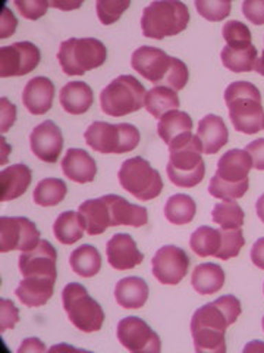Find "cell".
<instances>
[{
	"instance_id": "obj_42",
	"label": "cell",
	"mask_w": 264,
	"mask_h": 353,
	"mask_svg": "<svg viewBox=\"0 0 264 353\" xmlns=\"http://www.w3.org/2000/svg\"><path fill=\"white\" fill-rule=\"evenodd\" d=\"M14 3L22 17L32 21L46 15L47 8L50 6V2H46V0H15Z\"/></svg>"
},
{
	"instance_id": "obj_25",
	"label": "cell",
	"mask_w": 264,
	"mask_h": 353,
	"mask_svg": "<svg viewBox=\"0 0 264 353\" xmlns=\"http://www.w3.org/2000/svg\"><path fill=\"white\" fill-rule=\"evenodd\" d=\"M59 101L65 112L71 115H82L93 106L94 94L91 87L87 83L69 81L62 87Z\"/></svg>"
},
{
	"instance_id": "obj_13",
	"label": "cell",
	"mask_w": 264,
	"mask_h": 353,
	"mask_svg": "<svg viewBox=\"0 0 264 353\" xmlns=\"http://www.w3.org/2000/svg\"><path fill=\"white\" fill-rule=\"evenodd\" d=\"M116 337L119 343L132 353H159L162 350L160 337L138 316H126L120 319L116 328Z\"/></svg>"
},
{
	"instance_id": "obj_15",
	"label": "cell",
	"mask_w": 264,
	"mask_h": 353,
	"mask_svg": "<svg viewBox=\"0 0 264 353\" xmlns=\"http://www.w3.org/2000/svg\"><path fill=\"white\" fill-rule=\"evenodd\" d=\"M190 258L186 252L176 246H163L151 259L153 275L160 284L176 285L188 274Z\"/></svg>"
},
{
	"instance_id": "obj_31",
	"label": "cell",
	"mask_w": 264,
	"mask_h": 353,
	"mask_svg": "<svg viewBox=\"0 0 264 353\" xmlns=\"http://www.w3.org/2000/svg\"><path fill=\"white\" fill-rule=\"evenodd\" d=\"M220 59L225 68L232 72H250L257 65V49L254 44L244 48H229L225 46L220 53Z\"/></svg>"
},
{
	"instance_id": "obj_35",
	"label": "cell",
	"mask_w": 264,
	"mask_h": 353,
	"mask_svg": "<svg viewBox=\"0 0 264 353\" xmlns=\"http://www.w3.org/2000/svg\"><path fill=\"white\" fill-rule=\"evenodd\" d=\"M190 246L195 255L200 258L216 256V253L222 246V233H220V230L213 227L203 225L191 234Z\"/></svg>"
},
{
	"instance_id": "obj_11",
	"label": "cell",
	"mask_w": 264,
	"mask_h": 353,
	"mask_svg": "<svg viewBox=\"0 0 264 353\" xmlns=\"http://www.w3.org/2000/svg\"><path fill=\"white\" fill-rule=\"evenodd\" d=\"M118 179L124 190L142 202L153 201L163 190V180L159 171L141 157L126 159L120 165Z\"/></svg>"
},
{
	"instance_id": "obj_9",
	"label": "cell",
	"mask_w": 264,
	"mask_h": 353,
	"mask_svg": "<svg viewBox=\"0 0 264 353\" xmlns=\"http://www.w3.org/2000/svg\"><path fill=\"white\" fill-rule=\"evenodd\" d=\"M88 146L98 153H128L134 150L141 139L140 131L132 124H109L104 121H94L84 132Z\"/></svg>"
},
{
	"instance_id": "obj_46",
	"label": "cell",
	"mask_w": 264,
	"mask_h": 353,
	"mask_svg": "<svg viewBox=\"0 0 264 353\" xmlns=\"http://www.w3.org/2000/svg\"><path fill=\"white\" fill-rule=\"evenodd\" d=\"M245 150L254 162V168L258 171H264V139H257L247 145Z\"/></svg>"
},
{
	"instance_id": "obj_2",
	"label": "cell",
	"mask_w": 264,
	"mask_h": 353,
	"mask_svg": "<svg viewBox=\"0 0 264 353\" xmlns=\"http://www.w3.org/2000/svg\"><path fill=\"white\" fill-rule=\"evenodd\" d=\"M131 66L154 85H166L175 92L182 90L190 79L188 68L181 59L153 46H141L132 53Z\"/></svg>"
},
{
	"instance_id": "obj_51",
	"label": "cell",
	"mask_w": 264,
	"mask_h": 353,
	"mask_svg": "<svg viewBox=\"0 0 264 353\" xmlns=\"http://www.w3.org/2000/svg\"><path fill=\"white\" fill-rule=\"evenodd\" d=\"M256 211H257L258 218L261 219V223H264V194H261L258 197V201L256 203Z\"/></svg>"
},
{
	"instance_id": "obj_29",
	"label": "cell",
	"mask_w": 264,
	"mask_h": 353,
	"mask_svg": "<svg viewBox=\"0 0 264 353\" xmlns=\"http://www.w3.org/2000/svg\"><path fill=\"white\" fill-rule=\"evenodd\" d=\"M191 284L198 294H214L222 289L225 284V272L217 263H201L195 267L191 277Z\"/></svg>"
},
{
	"instance_id": "obj_41",
	"label": "cell",
	"mask_w": 264,
	"mask_h": 353,
	"mask_svg": "<svg viewBox=\"0 0 264 353\" xmlns=\"http://www.w3.org/2000/svg\"><path fill=\"white\" fill-rule=\"evenodd\" d=\"M131 6V2H119V0H97L96 10L97 17L103 26H110L116 22L125 10Z\"/></svg>"
},
{
	"instance_id": "obj_39",
	"label": "cell",
	"mask_w": 264,
	"mask_h": 353,
	"mask_svg": "<svg viewBox=\"0 0 264 353\" xmlns=\"http://www.w3.org/2000/svg\"><path fill=\"white\" fill-rule=\"evenodd\" d=\"M222 36L226 41V46L229 48H244L250 46L251 43V31L244 24V22L239 21H228L222 28Z\"/></svg>"
},
{
	"instance_id": "obj_48",
	"label": "cell",
	"mask_w": 264,
	"mask_h": 353,
	"mask_svg": "<svg viewBox=\"0 0 264 353\" xmlns=\"http://www.w3.org/2000/svg\"><path fill=\"white\" fill-rule=\"evenodd\" d=\"M250 256H251L252 263H254L257 268L264 270V237L258 239V240L254 243V246L251 248Z\"/></svg>"
},
{
	"instance_id": "obj_1",
	"label": "cell",
	"mask_w": 264,
	"mask_h": 353,
	"mask_svg": "<svg viewBox=\"0 0 264 353\" xmlns=\"http://www.w3.org/2000/svg\"><path fill=\"white\" fill-rule=\"evenodd\" d=\"M241 302L234 294L219 297L217 301L198 307L191 319L194 349L198 353H225V334L229 325L241 315Z\"/></svg>"
},
{
	"instance_id": "obj_44",
	"label": "cell",
	"mask_w": 264,
	"mask_h": 353,
	"mask_svg": "<svg viewBox=\"0 0 264 353\" xmlns=\"http://www.w3.org/2000/svg\"><path fill=\"white\" fill-rule=\"evenodd\" d=\"M244 17L254 26L264 24V0H245L242 3Z\"/></svg>"
},
{
	"instance_id": "obj_50",
	"label": "cell",
	"mask_w": 264,
	"mask_h": 353,
	"mask_svg": "<svg viewBox=\"0 0 264 353\" xmlns=\"http://www.w3.org/2000/svg\"><path fill=\"white\" fill-rule=\"evenodd\" d=\"M260 350H264V345L261 343L260 340H256V341H251V343H248L244 349V352H260Z\"/></svg>"
},
{
	"instance_id": "obj_8",
	"label": "cell",
	"mask_w": 264,
	"mask_h": 353,
	"mask_svg": "<svg viewBox=\"0 0 264 353\" xmlns=\"http://www.w3.org/2000/svg\"><path fill=\"white\" fill-rule=\"evenodd\" d=\"M146 88L134 75H119L100 93L102 110L109 117H124L144 108Z\"/></svg>"
},
{
	"instance_id": "obj_54",
	"label": "cell",
	"mask_w": 264,
	"mask_h": 353,
	"mask_svg": "<svg viewBox=\"0 0 264 353\" xmlns=\"http://www.w3.org/2000/svg\"><path fill=\"white\" fill-rule=\"evenodd\" d=\"M261 327H263V331H264V316H263V319H261Z\"/></svg>"
},
{
	"instance_id": "obj_38",
	"label": "cell",
	"mask_w": 264,
	"mask_h": 353,
	"mask_svg": "<svg viewBox=\"0 0 264 353\" xmlns=\"http://www.w3.org/2000/svg\"><path fill=\"white\" fill-rule=\"evenodd\" d=\"M220 233H222V246L220 250L216 253L217 259H232L239 255L241 249L245 245L244 234H242V230H222L220 228Z\"/></svg>"
},
{
	"instance_id": "obj_52",
	"label": "cell",
	"mask_w": 264,
	"mask_h": 353,
	"mask_svg": "<svg viewBox=\"0 0 264 353\" xmlns=\"http://www.w3.org/2000/svg\"><path fill=\"white\" fill-rule=\"evenodd\" d=\"M82 3L81 2H78V3H71V5H68V3H59V2H50V6H53V8H60V9H74V8H80Z\"/></svg>"
},
{
	"instance_id": "obj_6",
	"label": "cell",
	"mask_w": 264,
	"mask_h": 353,
	"mask_svg": "<svg viewBox=\"0 0 264 353\" xmlns=\"http://www.w3.org/2000/svg\"><path fill=\"white\" fill-rule=\"evenodd\" d=\"M190 22V10L185 3L170 0V2H151L142 10L141 30L144 37L162 40L179 34Z\"/></svg>"
},
{
	"instance_id": "obj_19",
	"label": "cell",
	"mask_w": 264,
	"mask_h": 353,
	"mask_svg": "<svg viewBox=\"0 0 264 353\" xmlns=\"http://www.w3.org/2000/svg\"><path fill=\"white\" fill-rule=\"evenodd\" d=\"M103 199L109 209L110 227L131 225L140 228L148 223V214L146 208L129 203L125 197L118 194H106Z\"/></svg>"
},
{
	"instance_id": "obj_43",
	"label": "cell",
	"mask_w": 264,
	"mask_h": 353,
	"mask_svg": "<svg viewBox=\"0 0 264 353\" xmlns=\"http://www.w3.org/2000/svg\"><path fill=\"white\" fill-rule=\"evenodd\" d=\"M19 321V312L12 301L2 299L0 301V331H6L14 328Z\"/></svg>"
},
{
	"instance_id": "obj_12",
	"label": "cell",
	"mask_w": 264,
	"mask_h": 353,
	"mask_svg": "<svg viewBox=\"0 0 264 353\" xmlns=\"http://www.w3.org/2000/svg\"><path fill=\"white\" fill-rule=\"evenodd\" d=\"M40 231L36 224L24 216L0 218V252L32 250L40 243Z\"/></svg>"
},
{
	"instance_id": "obj_53",
	"label": "cell",
	"mask_w": 264,
	"mask_h": 353,
	"mask_svg": "<svg viewBox=\"0 0 264 353\" xmlns=\"http://www.w3.org/2000/svg\"><path fill=\"white\" fill-rule=\"evenodd\" d=\"M256 70H257V72H258L260 75H263V77H264V50H263L261 58H260V59H257Z\"/></svg>"
},
{
	"instance_id": "obj_45",
	"label": "cell",
	"mask_w": 264,
	"mask_h": 353,
	"mask_svg": "<svg viewBox=\"0 0 264 353\" xmlns=\"http://www.w3.org/2000/svg\"><path fill=\"white\" fill-rule=\"evenodd\" d=\"M18 26V19L14 17L12 10L5 8L2 10V18H0V39H8L15 32Z\"/></svg>"
},
{
	"instance_id": "obj_36",
	"label": "cell",
	"mask_w": 264,
	"mask_h": 353,
	"mask_svg": "<svg viewBox=\"0 0 264 353\" xmlns=\"http://www.w3.org/2000/svg\"><path fill=\"white\" fill-rule=\"evenodd\" d=\"M66 193H68V187H66L65 181L60 179H44L41 180L32 193V199L34 203L38 206H56L59 205Z\"/></svg>"
},
{
	"instance_id": "obj_5",
	"label": "cell",
	"mask_w": 264,
	"mask_h": 353,
	"mask_svg": "<svg viewBox=\"0 0 264 353\" xmlns=\"http://www.w3.org/2000/svg\"><path fill=\"white\" fill-rule=\"evenodd\" d=\"M201 153V143L194 134L172 143L169 146V162L166 165L170 183L184 189H191L200 184L206 175V163Z\"/></svg>"
},
{
	"instance_id": "obj_30",
	"label": "cell",
	"mask_w": 264,
	"mask_h": 353,
	"mask_svg": "<svg viewBox=\"0 0 264 353\" xmlns=\"http://www.w3.org/2000/svg\"><path fill=\"white\" fill-rule=\"evenodd\" d=\"M181 102L175 90L166 85H156L147 92L144 108L147 112L154 118H162L170 110H176L179 108Z\"/></svg>"
},
{
	"instance_id": "obj_55",
	"label": "cell",
	"mask_w": 264,
	"mask_h": 353,
	"mask_svg": "<svg viewBox=\"0 0 264 353\" xmlns=\"http://www.w3.org/2000/svg\"><path fill=\"white\" fill-rule=\"evenodd\" d=\"M263 292H264V284H263Z\"/></svg>"
},
{
	"instance_id": "obj_28",
	"label": "cell",
	"mask_w": 264,
	"mask_h": 353,
	"mask_svg": "<svg viewBox=\"0 0 264 353\" xmlns=\"http://www.w3.org/2000/svg\"><path fill=\"white\" fill-rule=\"evenodd\" d=\"M78 214L82 219L88 236L103 234L110 227L109 209L104 199H90L80 205Z\"/></svg>"
},
{
	"instance_id": "obj_20",
	"label": "cell",
	"mask_w": 264,
	"mask_h": 353,
	"mask_svg": "<svg viewBox=\"0 0 264 353\" xmlns=\"http://www.w3.org/2000/svg\"><path fill=\"white\" fill-rule=\"evenodd\" d=\"M54 84L46 77H36L30 80L22 92V103L32 115H43L53 106Z\"/></svg>"
},
{
	"instance_id": "obj_22",
	"label": "cell",
	"mask_w": 264,
	"mask_h": 353,
	"mask_svg": "<svg viewBox=\"0 0 264 353\" xmlns=\"http://www.w3.org/2000/svg\"><path fill=\"white\" fill-rule=\"evenodd\" d=\"M62 172L75 183L87 184L96 179L97 165L85 150L68 149L62 161Z\"/></svg>"
},
{
	"instance_id": "obj_34",
	"label": "cell",
	"mask_w": 264,
	"mask_h": 353,
	"mask_svg": "<svg viewBox=\"0 0 264 353\" xmlns=\"http://www.w3.org/2000/svg\"><path fill=\"white\" fill-rule=\"evenodd\" d=\"M164 216L173 225L190 224L197 214L195 201L188 194H173L164 205Z\"/></svg>"
},
{
	"instance_id": "obj_14",
	"label": "cell",
	"mask_w": 264,
	"mask_h": 353,
	"mask_svg": "<svg viewBox=\"0 0 264 353\" xmlns=\"http://www.w3.org/2000/svg\"><path fill=\"white\" fill-rule=\"evenodd\" d=\"M41 61L40 49L30 41L0 48V77H22L34 71Z\"/></svg>"
},
{
	"instance_id": "obj_17",
	"label": "cell",
	"mask_w": 264,
	"mask_h": 353,
	"mask_svg": "<svg viewBox=\"0 0 264 353\" xmlns=\"http://www.w3.org/2000/svg\"><path fill=\"white\" fill-rule=\"evenodd\" d=\"M31 152L36 157L47 163H54L62 153L63 149V136L60 128L47 119L38 124L30 134Z\"/></svg>"
},
{
	"instance_id": "obj_27",
	"label": "cell",
	"mask_w": 264,
	"mask_h": 353,
	"mask_svg": "<svg viewBox=\"0 0 264 353\" xmlns=\"http://www.w3.org/2000/svg\"><path fill=\"white\" fill-rule=\"evenodd\" d=\"M157 134L168 146H170L172 143L192 134V119L188 114L181 112L178 109L170 110L159 119Z\"/></svg>"
},
{
	"instance_id": "obj_18",
	"label": "cell",
	"mask_w": 264,
	"mask_h": 353,
	"mask_svg": "<svg viewBox=\"0 0 264 353\" xmlns=\"http://www.w3.org/2000/svg\"><path fill=\"white\" fill-rule=\"evenodd\" d=\"M106 255L110 267L118 271L132 270L144 261L135 240L125 233H118L107 241Z\"/></svg>"
},
{
	"instance_id": "obj_47",
	"label": "cell",
	"mask_w": 264,
	"mask_h": 353,
	"mask_svg": "<svg viewBox=\"0 0 264 353\" xmlns=\"http://www.w3.org/2000/svg\"><path fill=\"white\" fill-rule=\"evenodd\" d=\"M0 103H2V132H5L10 127H12V124L15 123L16 109L5 97H2V101H0Z\"/></svg>"
},
{
	"instance_id": "obj_32",
	"label": "cell",
	"mask_w": 264,
	"mask_h": 353,
	"mask_svg": "<svg viewBox=\"0 0 264 353\" xmlns=\"http://www.w3.org/2000/svg\"><path fill=\"white\" fill-rule=\"evenodd\" d=\"M69 265L75 274L82 279H90L98 274L102 268V256L91 245H82L76 248L69 256Z\"/></svg>"
},
{
	"instance_id": "obj_37",
	"label": "cell",
	"mask_w": 264,
	"mask_h": 353,
	"mask_svg": "<svg viewBox=\"0 0 264 353\" xmlns=\"http://www.w3.org/2000/svg\"><path fill=\"white\" fill-rule=\"evenodd\" d=\"M212 218L222 230H239L244 224L245 212L236 203V201H223L214 205Z\"/></svg>"
},
{
	"instance_id": "obj_24",
	"label": "cell",
	"mask_w": 264,
	"mask_h": 353,
	"mask_svg": "<svg viewBox=\"0 0 264 353\" xmlns=\"http://www.w3.org/2000/svg\"><path fill=\"white\" fill-rule=\"evenodd\" d=\"M54 283H56V280L46 277H24V280L18 284L15 294L22 305L28 307H38L50 301L54 290Z\"/></svg>"
},
{
	"instance_id": "obj_26",
	"label": "cell",
	"mask_w": 264,
	"mask_h": 353,
	"mask_svg": "<svg viewBox=\"0 0 264 353\" xmlns=\"http://www.w3.org/2000/svg\"><path fill=\"white\" fill-rule=\"evenodd\" d=\"M115 299L125 309H140L148 299V285L140 277L119 280L115 287Z\"/></svg>"
},
{
	"instance_id": "obj_3",
	"label": "cell",
	"mask_w": 264,
	"mask_h": 353,
	"mask_svg": "<svg viewBox=\"0 0 264 353\" xmlns=\"http://www.w3.org/2000/svg\"><path fill=\"white\" fill-rule=\"evenodd\" d=\"M254 168V162L244 149L226 152L217 162V170L208 184V193L220 201H236L250 187L248 174Z\"/></svg>"
},
{
	"instance_id": "obj_49",
	"label": "cell",
	"mask_w": 264,
	"mask_h": 353,
	"mask_svg": "<svg viewBox=\"0 0 264 353\" xmlns=\"http://www.w3.org/2000/svg\"><path fill=\"white\" fill-rule=\"evenodd\" d=\"M19 353H25V352H46V346H44L43 341H40L38 339L32 337V339H25L22 341V345L18 349Z\"/></svg>"
},
{
	"instance_id": "obj_33",
	"label": "cell",
	"mask_w": 264,
	"mask_h": 353,
	"mask_svg": "<svg viewBox=\"0 0 264 353\" xmlns=\"http://www.w3.org/2000/svg\"><path fill=\"white\" fill-rule=\"evenodd\" d=\"M84 223L78 212H62L53 224V234L62 245H74L84 236Z\"/></svg>"
},
{
	"instance_id": "obj_21",
	"label": "cell",
	"mask_w": 264,
	"mask_h": 353,
	"mask_svg": "<svg viewBox=\"0 0 264 353\" xmlns=\"http://www.w3.org/2000/svg\"><path fill=\"white\" fill-rule=\"evenodd\" d=\"M197 137L201 143L203 153L214 154L229 141V131L222 118L210 114L198 123Z\"/></svg>"
},
{
	"instance_id": "obj_40",
	"label": "cell",
	"mask_w": 264,
	"mask_h": 353,
	"mask_svg": "<svg viewBox=\"0 0 264 353\" xmlns=\"http://www.w3.org/2000/svg\"><path fill=\"white\" fill-rule=\"evenodd\" d=\"M197 12L212 22L222 21L230 14L232 3L228 0H195Z\"/></svg>"
},
{
	"instance_id": "obj_23",
	"label": "cell",
	"mask_w": 264,
	"mask_h": 353,
	"mask_svg": "<svg viewBox=\"0 0 264 353\" xmlns=\"http://www.w3.org/2000/svg\"><path fill=\"white\" fill-rule=\"evenodd\" d=\"M32 172L24 163L6 167L0 172V201L10 202L27 192L31 184Z\"/></svg>"
},
{
	"instance_id": "obj_7",
	"label": "cell",
	"mask_w": 264,
	"mask_h": 353,
	"mask_svg": "<svg viewBox=\"0 0 264 353\" xmlns=\"http://www.w3.org/2000/svg\"><path fill=\"white\" fill-rule=\"evenodd\" d=\"M106 58V46L93 37L62 41L58 52V61L66 75H84L87 71L102 66Z\"/></svg>"
},
{
	"instance_id": "obj_10",
	"label": "cell",
	"mask_w": 264,
	"mask_h": 353,
	"mask_svg": "<svg viewBox=\"0 0 264 353\" xmlns=\"http://www.w3.org/2000/svg\"><path fill=\"white\" fill-rule=\"evenodd\" d=\"M62 303L69 321L82 333H94L103 327L104 312L80 283H69L62 292Z\"/></svg>"
},
{
	"instance_id": "obj_4",
	"label": "cell",
	"mask_w": 264,
	"mask_h": 353,
	"mask_svg": "<svg viewBox=\"0 0 264 353\" xmlns=\"http://www.w3.org/2000/svg\"><path fill=\"white\" fill-rule=\"evenodd\" d=\"M225 102L234 128L244 134H257L264 128L261 93L248 81L230 83L225 90Z\"/></svg>"
},
{
	"instance_id": "obj_16",
	"label": "cell",
	"mask_w": 264,
	"mask_h": 353,
	"mask_svg": "<svg viewBox=\"0 0 264 353\" xmlns=\"http://www.w3.org/2000/svg\"><path fill=\"white\" fill-rule=\"evenodd\" d=\"M58 252L50 241L41 240L32 250L22 252L19 256V271L24 277H46L56 280Z\"/></svg>"
}]
</instances>
